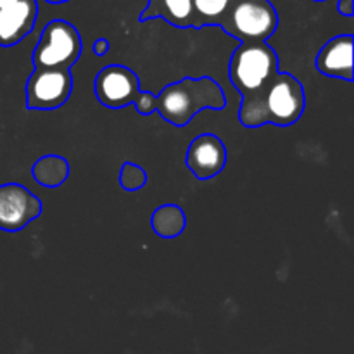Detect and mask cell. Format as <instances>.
<instances>
[{
    "label": "cell",
    "instance_id": "2e32d148",
    "mask_svg": "<svg viewBox=\"0 0 354 354\" xmlns=\"http://www.w3.org/2000/svg\"><path fill=\"white\" fill-rule=\"evenodd\" d=\"M145 183H147V173L144 171V168H140V166L135 165V162H124V165L121 166L120 185L123 187L127 192L140 190Z\"/></svg>",
    "mask_w": 354,
    "mask_h": 354
},
{
    "label": "cell",
    "instance_id": "ffe728a7",
    "mask_svg": "<svg viewBox=\"0 0 354 354\" xmlns=\"http://www.w3.org/2000/svg\"><path fill=\"white\" fill-rule=\"evenodd\" d=\"M16 2H19V0H0V9L12 6V3H16Z\"/></svg>",
    "mask_w": 354,
    "mask_h": 354
},
{
    "label": "cell",
    "instance_id": "4fadbf2b",
    "mask_svg": "<svg viewBox=\"0 0 354 354\" xmlns=\"http://www.w3.org/2000/svg\"><path fill=\"white\" fill-rule=\"evenodd\" d=\"M31 175L37 183L54 189V187L62 185L69 178V161L62 156H44L33 165Z\"/></svg>",
    "mask_w": 354,
    "mask_h": 354
},
{
    "label": "cell",
    "instance_id": "d6986e66",
    "mask_svg": "<svg viewBox=\"0 0 354 354\" xmlns=\"http://www.w3.org/2000/svg\"><path fill=\"white\" fill-rule=\"evenodd\" d=\"M93 52H95L99 57L106 55L107 52H109V41H107L106 38H99V40H95V44H93Z\"/></svg>",
    "mask_w": 354,
    "mask_h": 354
},
{
    "label": "cell",
    "instance_id": "9a60e30c",
    "mask_svg": "<svg viewBox=\"0 0 354 354\" xmlns=\"http://www.w3.org/2000/svg\"><path fill=\"white\" fill-rule=\"evenodd\" d=\"M234 0H192L196 28L220 24Z\"/></svg>",
    "mask_w": 354,
    "mask_h": 354
},
{
    "label": "cell",
    "instance_id": "ac0fdd59",
    "mask_svg": "<svg viewBox=\"0 0 354 354\" xmlns=\"http://www.w3.org/2000/svg\"><path fill=\"white\" fill-rule=\"evenodd\" d=\"M337 10L346 17H351L354 14V0H337Z\"/></svg>",
    "mask_w": 354,
    "mask_h": 354
},
{
    "label": "cell",
    "instance_id": "9c48e42d",
    "mask_svg": "<svg viewBox=\"0 0 354 354\" xmlns=\"http://www.w3.org/2000/svg\"><path fill=\"white\" fill-rule=\"evenodd\" d=\"M227 147L213 133H203L192 140L185 156V165L197 180H211L223 171L227 165Z\"/></svg>",
    "mask_w": 354,
    "mask_h": 354
},
{
    "label": "cell",
    "instance_id": "7c38bea8",
    "mask_svg": "<svg viewBox=\"0 0 354 354\" xmlns=\"http://www.w3.org/2000/svg\"><path fill=\"white\" fill-rule=\"evenodd\" d=\"M152 17H162L178 28H196L192 0H151L140 19L147 21Z\"/></svg>",
    "mask_w": 354,
    "mask_h": 354
},
{
    "label": "cell",
    "instance_id": "e0dca14e",
    "mask_svg": "<svg viewBox=\"0 0 354 354\" xmlns=\"http://www.w3.org/2000/svg\"><path fill=\"white\" fill-rule=\"evenodd\" d=\"M135 107L137 113L142 116H149V114L156 113V95L152 92H138L137 99H135Z\"/></svg>",
    "mask_w": 354,
    "mask_h": 354
},
{
    "label": "cell",
    "instance_id": "ba28073f",
    "mask_svg": "<svg viewBox=\"0 0 354 354\" xmlns=\"http://www.w3.org/2000/svg\"><path fill=\"white\" fill-rule=\"evenodd\" d=\"M41 214V201L21 183L0 185V230L17 232Z\"/></svg>",
    "mask_w": 354,
    "mask_h": 354
},
{
    "label": "cell",
    "instance_id": "5b68a950",
    "mask_svg": "<svg viewBox=\"0 0 354 354\" xmlns=\"http://www.w3.org/2000/svg\"><path fill=\"white\" fill-rule=\"evenodd\" d=\"M82 55V37L71 23L54 19L44 28L31 62L35 68L71 69Z\"/></svg>",
    "mask_w": 354,
    "mask_h": 354
},
{
    "label": "cell",
    "instance_id": "277c9868",
    "mask_svg": "<svg viewBox=\"0 0 354 354\" xmlns=\"http://www.w3.org/2000/svg\"><path fill=\"white\" fill-rule=\"evenodd\" d=\"M218 26L245 41H266L279 28V14L270 0H234Z\"/></svg>",
    "mask_w": 354,
    "mask_h": 354
},
{
    "label": "cell",
    "instance_id": "52a82bcc",
    "mask_svg": "<svg viewBox=\"0 0 354 354\" xmlns=\"http://www.w3.org/2000/svg\"><path fill=\"white\" fill-rule=\"evenodd\" d=\"M95 95L102 106L121 109L135 102L140 92V80L133 69L123 64H109L95 76Z\"/></svg>",
    "mask_w": 354,
    "mask_h": 354
},
{
    "label": "cell",
    "instance_id": "7a4b0ae2",
    "mask_svg": "<svg viewBox=\"0 0 354 354\" xmlns=\"http://www.w3.org/2000/svg\"><path fill=\"white\" fill-rule=\"evenodd\" d=\"M227 106L225 92L213 78H187L169 83L156 95V113L173 127H185L204 109L221 111Z\"/></svg>",
    "mask_w": 354,
    "mask_h": 354
},
{
    "label": "cell",
    "instance_id": "8fae6325",
    "mask_svg": "<svg viewBox=\"0 0 354 354\" xmlns=\"http://www.w3.org/2000/svg\"><path fill=\"white\" fill-rule=\"evenodd\" d=\"M317 69L330 78L353 82V35H337L320 48Z\"/></svg>",
    "mask_w": 354,
    "mask_h": 354
},
{
    "label": "cell",
    "instance_id": "7402d4cb",
    "mask_svg": "<svg viewBox=\"0 0 354 354\" xmlns=\"http://www.w3.org/2000/svg\"><path fill=\"white\" fill-rule=\"evenodd\" d=\"M315 2H325V0H315Z\"/></svg>",
    "mask_w": 354,
    "mask_h": 354
},
{
    "label": "cell",
    "instance_id": "5bb4252c",
    "mask_svg": "<svg viewBox=\"0 0 354 354\" xmlns=\"http://www.w3.org/2000/svg\"><path fill=\"white\" fill-rule=\"evenodd\" d=\"M151 225L158 237L175 239L185 230L187 216L182 207L176 204H165L152 213Z\"/></svg>",
    "mask_w": 354,
    "mask_h": 354
},
{
    "label": "cell",
    "instance_id": "44dd1931",
    "mask_svg": "<svg viewBox=\"0 0 354 354\" xmlns=\"http://www.w3.org/2000/svg\"><path fill=\"white\" fill-rule=\"evenodd\" d=\"M45 2H50V3H62V2H68V0H45Z\"/></svg>",
    "mask_w": 354,
    "mask_h": 354
},
{
    "label": "cell",
    "instance_id": "3957f363",
    "mask_svg": "<svg viewBox=\"0 0 354 354\" xmlns=\"http://www.w3.org/2000/svg\"><path fill=\"white\" fill-rule=\"evenodd\" d=\"M279 73V55L266 41H245L234 50L228 76L242 97L261 90Z\"/></svg>",
    "mask_w": 354,
    "mask_h": 354
},
{
    "label": "cell",
    "instance_id": "30bf717a",
    "mask_svg": "<svg viewBox=\"0 0 354 354\" xmlns=\"http://www.w3.org/2000/svg\"><path fill=\"white\" fill-rule=\"evenodd\" d=\"M38 17L37 0H19L0 9V47H12L33 31Z\"/></svg>",
    "mask_w": 354,
    "mask_h": 354
},
{
    "label": "cell",
    "instance_id": "8992f818",
    "mask_svg": "<svg viewBox=\"0 0 354 354\" xmlns=\"http://www.w3.org/2000/svg\"><path fill=\"white\" fill-rule=\"evenodd\" d=\"M71 92V69L35 68L26 82V107L30 111H54L68 102Z\"/></svg>",
    "mask_w": 354,
    "mask_h": 354
},
{
    "label": "cell",
    "instance_id": "6da1fadb",
    "mask_svg": "<svg viewBox=\"0 0 354 354\" xmlns=\"http://www.w3.org/2000/svg\"><path fill=\"white\" fill-rule=\"evenodd\" d=\"M306 109L303 83L290 73H277L261 90L241 99L239 121L245 128L263 124L290 127Z\"/></svg>",
    "mask_w": 354,
    "mask_h": 354
}]
</instances>
